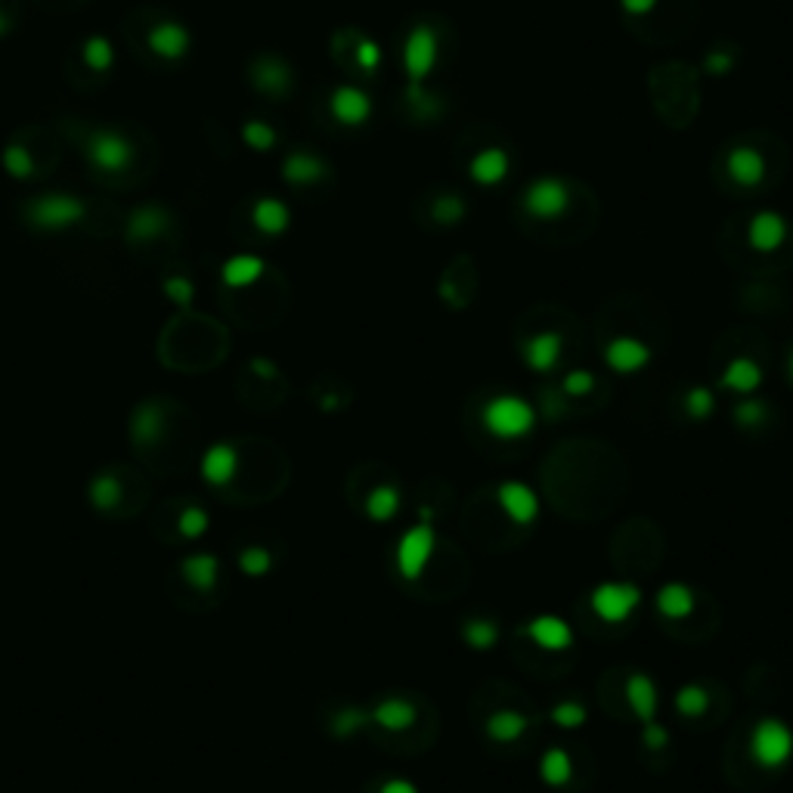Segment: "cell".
I'll list each match as a JSON object with an SVG mask.
<instances>
[{"instance_id": "obj_1", "label": "cell", "mask_w": 793, "mask_h": 793, "mask_svg": "<svg viewBox=\"0 0 793 793\" xmlns=\"http://www.w3.org/2000/svg\"><path fill=\"white\" fill-rule=\"evenodd\" d=\"M481 419H484V428L493 437L518 440V437H527L536 428V409L518 394H496L493 400H487Z\"/></svg>"}, {"instance_id": "obj_2", "label": "cell", "mask_w": 793, "mask_h": 793, "mask_svg": "<svg viewBox=\"0 0 793 793\" xmlns=\"http://www.w3.org/2000/svg\"><path fill=\"white\" fill-rule=\"evenodd\" d=\"M750 759L759 766V769H781L790 763L793 756V732L784 719H775V716H766L753 725L750 732Z\"/></svg>"}, {"instance_id": "obj_3", "label": "cell", "mask_w": 793, "mask_h": 793, "mask_svg": "<svg viewBox=\"0 0 793 793\" xmlns=\"http://www.w3.org/2000/svg\"><path fill=\"white\" fill-rule=\"evenodd\" d=\"M84 155H87V162L93 168L106 171V174H121V171H128L137 162L134 143L124 137L121 131H112V128L90 131L87 140H84Z\"/></svg>"}, {"instance_id": "obj_4", "label": "cell", "mask_w": 793, "mask_h": 793, "mask_svg": "<svg viewBox=\"0 0 793 793\" xmlns=\"http://www.w3.org/2000/svg\"><path fill=\"white\" fill-rule=\"evenodd\" d=\"M87 214L84 202L78 196H66V193H53V196H38L35 202H28L25 217L31 220V227L38 230H69L75 224H81Z\"/></svg>"}, {"instance_id": "obj_5", "label": "cell", "mask_w": 793, "mask_h": 793, "mask_svg": "<svg viewBox=\"0 0 793 793\" xmlns=\"http://www.w3.org/2000/svg\"><path fill=\"white\" fill-rule=\"evenodd\" d=\"M642 605V589L636 583H598L589 595V608L598 620L605 623H623L636 614V608Z\"/></svg>"}, {"instance_id": "obj_6", "label": "cell", "mask_w": 793, "mask_h": 793, "mask_svg": "<svg viewBox=\"0 0 793 793\" xmlns=\"http://www.w3.org/2000/svg\"><path fill=\"white\" fill-rule=\"evenodd\" d=\"M434 546H437V533H434V524L422 521L416 527H409L400 543H397V570L403 580H419L425 574V567L434 555Z\"/></svg>"}, {"instance_id": "obj_7", "label": "cell", "mask_w": 793, "mask_h": 793, "mask_svg": "<svg viewBox=\"0 0 793 793\" xmlns=\"http://www.w3.org/2000/svg\"><path fill=\"white\" fill-rule=\"evenodd\" d=\"M437 56H440V38L431 25H419L409 31V38L403 44V69L412 81H425L428 72L437 66Z\"/></svg>"}, {"instance_id": "obj_8", "label": "cell", "mask_w": 793, "mask_h": 793, "mask_svg": "<svg viewBox=\"0 0 793 793\" xmlns=\"http://www.w3.org/2000/svg\"><path fill=\"white\" fill-rule=\"evenodd\" d=\"M524 208L533 214V217H543V220H552V217H564L567 208H570V186L558 177H543L527 186L524 193Z\"/></svg>"}, {"instance_id": "obj_9", "label": "cell", "mask_w": 793, "mask_h": 793, "mask_svg": "<svg viewBox=\"0 0 793 793\" xmlns=\"http://www.w3.org/2000/svg\"><path fill=\"white\" fill-rule=\"evenodd\" d=\"M496 502L505 512V518L527 527L539 518V496L524 481H502L496 487Z\"/></svg>"}, {"instance_id": "obj_10", "label": "cell", "mask_w": 793, "mask_h": 793, "mask_svg": "<svg viewBox=\"0 0 793 793\" xmlns=\"http://www.w3.org/2000/svg\"><path fill=\"white\" fill-rule=\"evenodd\" d=\"M605 360L614 372L629 375V372H639L651 363V347L639 338H632V335H617L605 347Z\"/></svg>"}, {"instance_id": "obj_11", "label": "cell", "mask_w": 793, "mask_h": 793, "mask_svg": "<svg viewBox=\"0 0 793 793\" xmlns=\"http://www.w3.org/2000/svg\"><path fill=\"white\" fill-rule=\"evenodd\" d=\"M329 109L332 115L344 124V128H360V124L369 121L372 115V100H369V93L360 90V87H338L332 93V100H329Z\"/></svg>"}, {"instance_id": "obj_12", "label": "cell", "mask_w": 793, "mask_h": 793, "mask_svg": "<svg viewBox=\"0 0 793 793\" xmlns=\"http://www.w3.org/2000/svg\"><path fill=\"white\" fill-rule=\"evenodd\" d=\"M527 636L543 651H567L574 645V629L555 614H539L527 623Z\"/></svg>"}, {"instance_id": "obj_13", "label": "cell", "mask_w": 793, "mask_h": 793, "mask_svg": "<svg viewBox=\"0 0 793 793\" xmlns=\"http://www.w3.org/2000/svg\"><path fill=\"white\" fill-rule=\"evenodd\" d=\"M149 47L155 56H162V59H183L189 53V47H193V35H189V28L180 25V22H158L152 25L149 31Z\"/></svg>"}, {"instance_id": "obj_14", "label": "cell", "mask_w": 793, "mask_h": 793, "mask_svg": "<svg viewBox=\"0 0 793 793\" xmlns=\"http://www.w3.org/2000/svg\"><path fill=\"white\" fill-rule=\"evenodd\" d=\"M626 704L639 722H654L657 719V685L648 673H632L626 679Z\"/></svg>"}, {"instance_id": "obj_15", "label": "cell", "mask_w": 793, "mask_h": 793, "mask_svg": "<svg viewBox=\"0 0 793 793\" xmlns=\"http://www.w3.org/2000/svg\"><path fill=\"white\" fill-rule=\"evenodd\" d=\"M561 351H564V341L558 332H539L524 341V363L533 372H549L561 360Z\"/></svg>"}, {"instance_id": "obj_16", "label": "cell", "mask_w": 793, "mask_h": 793, "mask_svg": "<svg viewBox=\"0 0 793 793\" xmlns=\"http://www.w3.org/2000/svg\"><path fill=\"white\" fill-rule=\"evenodd\" d=\"M369 716H372L375 725H382L385 732H406V728L416 725L419 710L412 707L409 701H403V697H385V701H378L372 707Z\"/></svg>"}, {"instance_id": "obj_17", "label": "cell", "mask_w": 793, "mask_h": 793, "mask_svg": "<svg viewBox=\"0 0 793 793\" xmlns=\"http://www.w3.org/2000/svg\"><path fill=\"white\" fill-rule=\"evenodd\" d=\"M722 388L735 391V394H756L759 385H763V366L750 357H735L722 369Z\"/></svg>"}, {"instance_id": "obj_18", "label": "cell", "mask_w": 793, "mask_h": 793, "mask_svg": "<svg viewBox=\"0 0 793 793\" xmlns=\"http://www.w3.org/2000/svg\"><path fill=\"white\" fill-rule=\"evenodd\" d=\"M784 236H787V224H784V217L775 211H759L750 220L747 239L756 251H775L784 242Z\"/></svg>"}, {"instance_id": "obj_19", "label": "cell", "mask_w": 793, "mask_h": 793, "mask_svg": "<svg viewBox=\"0 0 793 793\" xmlns=\"http://www.w3.org/2000/svg\"><path fill=\"white\" fill-rule=\"evenodd\" d=\"M251 81H255L258 90L270 93V97H282V93H289L292 87V69L285 66L282 59L264 56L255 62V69H251Z\"/></svg>"}, {"instance_id": "obj_20", "label": "cell", "mask_w": 793, "mask_h": 793, "mask_svg": "<svg viewBox=\"0 0 793 793\" xmlns=\"http://www.w3.org/2000/svg\"><path fill=\"white\" fill-rule=\"evenodd\" d=\"M694 608H697V598L688 583H666L657 592V611L666 620H685L694 614Z\"/></svg>"}, {"instance_id": "obj_21", "label": "cell", "mask_w": 793, "mask_h": 793, "mask_svg": "<svg viewBox=\"0 0 793 793\" xmlns=\"http://www.w3.org/2000/svg\"><path fill=\"white\" fill-rule=\"evenodd\" d=\"M236 468H239V453L230 447V443H214L202 459V474H205V481H211L214 487L230 484Z\"/></svg>"}, {"instance_id": "obj_22", "label": "cell", "mask_w": 793, "mask_h": 793, "mask_svg": "<svg viewBox=\"0 0 793 793\" xmlns=\"http://www.w3.org/2000/svg\"><path fill=\"white\" fill-rule=\"evenodd\" d=\"M171 227V217L162 205H143L131 214V224H128V239L131 242H146V239H155L162 236L165 230Z\"/></svg>"}, {"instance_id": "obj_23", "label": "cell", "mask_w": 793, "mask_h": 793, "mask_svg": "<svg viewBox=\"0 0 793 793\" xmlns=\"http://www.w3.org/2000/svg\"><path fill=\"white\" fill-rule=\"evenodd\" d=\"M468 174L474 183H481V186H496L505 180V174H509V155H505L502 149H484L471 158V165H468Z\"/></svg>"}, {"instance_id": "obj_24", "label": "cell", "mask_w": 793, "mask_h": 793, "mask_svg": "<svg viewBox=\"0 0 793 793\" xmlns=\"http://www.w3.org/2000/svg\"><path fill=\"white\" fill-rule=\"evenodd\" d=\"M728 174L738 186H756L759 180L766 177V158L759 155L756 149H735L728 155Z\"/></svg>"}, {"instance_id": "obj_25", "label": "cell", "mask_w": 793, "mask_h": 793, "mask_svg": "<svg viewBox=\"0 0 793 793\" xmlns=\"http://www.w3.org/2000/svg\"><path fill=\"white\" fill-rule=\"evenodd\" d=\"M282 177L292 186H310V183H320L326 177V165L310 152H295V155L285 158Z\"/></svg>"}, {"instance_id": "obj_26", "label": "cell", "mask_w": 793, "mask_h": 793, "mask_svg": "<svg viewBox=\"0 0 793 793\" xmlns=\"http://www.w3.org/2000/svg\"><path fill=\"white\" fill-rule=\"evenodd\" d=\"M251 220H255V227L267 236H282L292 224V214L285 208L279 199H258L255 208H251Z\"/></svg>"}, {"instance_id": "obj_27", "label": "cell", "mask_w": 793, "mask_h": 793, "mask_svg": "<svg viewBox=\"0 0 793 793\" xmlns=\"http://www.w3.org/2000/svg\"><path fill=\"white\" fill-rule=\"evenodd\" d=\"M530 719L518 710H496L487 719V735L499 744H515L518 738H524Z\"/></svg>"}, {"instance_id": "obj_28", "label": "cell", "mask_w": 793, "mask_h": 793, "mask_svg": "<svg viewBox=\"0 0 793 793\" xmlns=\"http://www.w3.org/2000/svg\"><path fill=\"white\" fill-rule=\"evenodd\" d=\"M264 261L255 258V255H236L224 264V270H220V276H224V282L230 285V289H245V285L251 282H258L264 276Z\"/></svg>"}, {"instance_id": "obj_29", "label": "cell", "mask_w": 793, "mask_h": 793, "mask_svg": "<svg viewBox=\"0 0 793 793\" xmlns=\"http://www.w3.org/2000/svg\"><path fill=\"white\" fill-rule=\"evenodd\" d=\"M539 775H543V781L549 787H564L570 778H574V759H570V753L564 747H552V750H546L543 763H539Z\"/></svg>"}, {"instance_id": "obj_30", "label": "cell", "mask_w": 793, "mask_h": 793, "mask_svg": "<svg viewBox=\"0 0 793 793\" xmlns=\"http://www.w3.org/2000/svg\"><path fill=\"white\" fill-rule=\"evenodd\" d=\"M400 512V490L391 484H378L369 496H366V515L378 524L391 521Z\"/></svg>"}, {"instance_id": "obj_31", "label": "cell", "mask_w": 793, "mask_h": 793, "mask_svg": "<svg viewBox=\"0 0 793 793\" xmlns=\"http://www.w3.org/2000/svg\"><path fill=\"white\" fill-rule=\"evenodd\" d=\"M462 639L474 651H490L499 642V626L487 617H474L462 626Z\"/></svg>"}, {"instance_id": "obj_32", "label": "cell", "mask_w": 793, "mask_h": 793, "mask_svg": "<svg viewBox=\"0 0 793 793\" xmlns=\"http://www.w3.org/2000/svg\"><path fill=\"white\" fill-rule=\"evenodd\" d=\"M81 56H84V62H87V69H93V72H100V75H103V72L112 69V62H115V47H112L109 38L93 35V38L84 41Z\"/></svg>"}, {"instance_id": "obj_33", "label": "cell", "mask_w": 793, "mask_h": 793, "mask_svg": "<svg viewBox=\"0 0 793 793\" xmlns=\"http://www.w3.org/2000/svg\"><path fill=\"white\" fill-rule=\"evenodd\" d=\"M710 707V691L704 685H685L676 691V710L679 716H704Z\"/></svg>"}, {"instance_id": "obj_34", "label": "cell", "mask_w": 793, "mask_h": 793, "mask_svg": "<svg viewBox=\"0 0 793 793\" xmlns=\"http://www.w3.org/2000/svg\"><path fill=\"white\" fill-rule=\"evenodd\" d=\"M183 570H186V577L193 580L196 586L208 589L217 580V558H211V555H193V558L183 564Z\"/></svg>"}, {"instance_id": "obj_35", "label": "cell", "mask_w": 793, "mask_h": 793, "mask_svg": "<svg viewBox=\"0 0 793 793\" xmlns=\"http://www.w3.org/2000/svg\"><path fill=\"white\" fill-rule=\"evenodd\" d=\"M369 719H372V716L363 713V710H357V707H344V710H338L335 719H332V732H335L338 738H351V735L360 732V728H363Z\"/></svg>"}, {"instance_id": "obj_36", "label": "cell", "mask_w": 793, "mask_h": 793, "mask_svg": "<svg viewBox=\"0 0 793 793\" xmlns=\"http://www.w3.org/2000/svg\"><path fill=\"white\" fill-rule=\"evenodd\" d=\"M242 140L251 146V149H258V152H267L276 146V131L270 128L267 121H245V128H242Z\"/></svg>"}, {"instance_id": "obj_37", "label": "cell", "mask_w": 793, "mask_h": 793, "mask_svg": "<svg viewBox=\"0 0 793 793\" xmlns=\"http://www.w3.org/2000/svg\"><path fill=\"white\" fill-rule=\"evenodd\" d=\"M685 409H688V416L691 419H710L713 416V409H716V397L713 391H707L704 385H697L685 394Z\"/></svg>"}, {"instance_id": "obj_38", "label": "cell", "mask_w": 793, "mask_h": 793, "mask_svg": "<svg viewBox=\"0 0 793 793\" xmlns=\"http://www.w3.org/2000/svg\"><path fill=\"white\" fill-rule=\"evenodd\" d=\"M766 416H769V406H766L763 400H756V397L738 403V409H735V422H738L741 428H756V425H763Z\"/></svg>"}, {"instance_id": "obj_39", "label": "cell", "mask_w": 793, "mask_h": 793, "mask_svg": "<svg viewBox=\"0 0 793 793\" xmlns=\"http://www.w3.org/2000/svg\"><path fill=\"white\" fill-rule=\"evenodd\" d=\"M4 168H7L13 177H19V180L35 174V162H31L28 149H22V146H7V149H4Z\"/></svg>"}, {"instance_id": "obj_40", "label": "cell", "mask_w": 793, "mask_h": 793, "mask_svg": "<svg viewBox=\"0 0 793 793\" xmlns=\"http://www.w3.org/2000/svg\"><path fill=\"white\" fill-rule=\"evenodd\" d=\"M586 719H589V713H586V707L577 704V701H561V704L552 710V722L561 725V728H580Z\"/></svg>"}, {"instance_id": "obj_41", "label": "cell", "mask_w": 793, "mask_h": 793, "mask_svg": "<svg viewBox=\"0 0 793 793\" xmlns=\"http://www.w3.org/2000/svg\"><path fill=\"white\" fill-rule=\"evenodd\" d=\"M561 388H564L567 397H586V394L595 391V375L586 372V369H574V372H567V375H564Z\"/></svg>"}, {"instance_id": "obj_42", "label": "cell", "mask_w": 793, "mask_h": 793, "mask_svg": "<svg viewBox=\"0 0 793 793\" xmlns=\"http://www.w3.org/2000/svg\"><path fill=\"white\" fill-rule=\"evenodd\" d=\"M354 56H357V66L366 69V72H375V69H378V62H382V50H378V44L369 41V38H360V41H357Z\"/></svg>"}, {"instance_id": "obj_43", "label": "cell", "mask_w": 793, "mask_h": 793, "mask_svg": "<svg viewBox=\"0 0 793 793\" xmlns=\"http://www.w3.org/2000/svg\"><path fill=\"white\" fill-rule=\"evenodd\" d=\"M465 214V202L456 199V196H447V199H440L434 205V217L440 220V224H459Z\"/></svg>"}, {"instance_id": "obj_44", "label": "cell", "mask_w": 793, "mask_h": 793, "mask_svg": "<svg viewBox=\"0 0 793 793\" xmlns=\"http://www.w3.org/2000/svg\"><path fill=\"white\" fill-rule=\"evenodd\" d=\"M270 564H273V558H270L267 549H248V552H242V570H245V574L261 577V574H267V570H270Z\"/></svg>"}, {"instance_id": "obj_45", "label": "cell", "mask_w": 793, "mask_h": 793, "mask_svg": "<svg viewBox=\"0 0 793 793\" xmlns=\"http://www.w3.org/2000/svg\"><path fill=\"white\" fill-rule=\"evenodd\" d=\"M165 292L171 295V301H177V304L186 307L189 301H193V282L183 279V276H174V279L165 282Z\"/></svg>"}, {"instance_id": "obj_46", "label": "cell", "mask_w": 793, "mask_h": 793, "mask_svg": "<svg viewBox=\"0 0 793 793\" xmlns=\"http://www.w3.org/2000/svg\"><path fill=\"white\" fill-rule=\"evenodd\" d=\"M180 527H183V533H186V536H202V533H205V527H208V515H205L202 509H189V512L183 515Z\"/></svg>"}, {"instance_id": "obj_47", "label": "cell", "mask_w": 793, "mask_h": 793, "mask_svg": "<svg viewBox=\"0 0 793 793\" xmlns=\"http://www.w3.org/2000/svg\"><path fill=\"white\" fill-rule=\"evenodd\" d=\"M666 744H670V732H666L660 722H645V747L663 750Z\"/></svg>"}, {"instance_id": "obj_48", "label": "cell", "mask_w": 793, "mask_h": 793, "mask_svg": "<svg viewBox=\"0 0 793 793\" xmlns=\"http://www.w3.org/2000/svg\"><path fill=\"white\" fill-rule=\"evenodd\" d=\"M93 499H97L103 509H109V505L118 499V484L112 478H100L97 484H93Z\"/></svg>"}, {"instance_id": "obj_49", "label": "cell", "mask_w": 793, "mask_h": 793, "mask_svg": "<svg viewBox=\"0 0 793 793\" xmlns=\"http://www.w3.org/2000/svg\"><path fill=\"white\" fill-rule=\"evenodd\" d=\"M707 69L713 75H725L728 69H732V56H728V53H710L707 56Z\"/></svg>"}, {"instance_id": "obj_50", "label": "cell", "mask_w": 793, "mask_h": 793, "mask_svg": "<svg viewBox=\"0 0 793 793\" xmlns=\"http://www.w3.org/2000/svg\"><path fill=\"white\" fill-rule=\"evenodd\" d=\"M378 793H419V787L412 781H406V778H391V781L382 784V790H378Z\"/></svg>"}, {"instance_id": "obj_51", "label": "cell", "mask_w": 793, "mask_h": 793, "mask_svg": "<svg viewBox=\"0 0 793 793\" xmlns=\"http://www.w3.org/2000/svg\"><path fill=\"white\" fill-rule=\"evenodd\" d=\"M620 4H623V10L632 13V16H645L648 10H654L657 0H620Z\"/></svg>"}, {"instance_id": "obj_52", "label": "cell", "mask_w": 793, "mask_h": 793, "mask_svg": "<svg viewBox=\"0 0 793 793\" xmlns=\"http://www.w3.org/2000/svg\"><path fill=\"white\" fill-rule=\"evenodd\" d=\"M7 28H10V25H7V16L0 13V35H7Z\"/></svg>"}, {"instance_id": "obj_53", "label": "cell", "mask_w": 793, "mask_h": 793, "mask_svg": "<svg viewBox=\"0 0 793 793\" xmlns=\"http://www.w3.org/2000/svg\"><path fill=\"white\" fill-rule=\"evenodd\" d=\"M790 378H793V357H790Z\"/></svg>"}]
</instances>
